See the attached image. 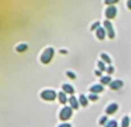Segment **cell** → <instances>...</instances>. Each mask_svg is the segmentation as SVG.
<instances>
[{
    "mask_svg": "<svg viewBox=\"0 0 131 127\" xmlns=\"http://www.w3.org/2000/svg\"><path fill=\"white\" fill-rule=\"evenodd\" d=\"M51 93H53V91H44L43 93H42V97L45 99H48V100H51V99H53V97H51Z\"/></svg>",
    "mask_w": 131,
    "mask_h": 127,
    "instance_id": "1",
    "label": "cell"
},
{
    "mask_svg": "<svg viewBox=\"0 0 131 127\" xmlns=\"http://www.w3.org/2000/svg\"><path fill=\"white\" fill-rule=\"evenodd\" d=\"M28 48V46L25 45V44H21V45L18 46L17 47V51H19V52H23V51L26 50V49Z\"/></svg>",
    "mask_w": 131,
    "mask_h": 127,
    "instance_id": "2",
    "label": "cell"
}]
</instances>
